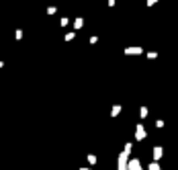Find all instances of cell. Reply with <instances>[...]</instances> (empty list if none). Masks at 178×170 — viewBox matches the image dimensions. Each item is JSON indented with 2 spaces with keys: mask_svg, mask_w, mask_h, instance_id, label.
Segmentation results:
<instances>
[{
  "mask_svg": "<svg viewBox=\"0 0 178 170\" xmlns=\"http://www.w3.org/2000/svg\"><path fill=\"white\" fill-rule=\"evenodd\" d=\"M135 139L137 141L145 139V127L144 125H137V129H135Z\"/></svg>",
  "mask_w": 178,
  "mask_h": 170,
  "instance_id": "7a4b0ae2",
  "label": "cell"
},
{
  "mask_svg": "<svg viewBox=\"0 0 178 170\" xmlns=\"http://www.w3.org/2000/svg\"><path fill=\"white\" fill-rule=\"evenodd\" d=\"M127 170H144L139 160H127Z\"/></svg>",
  "mask_w": 178,
  "mask_h": 170,
  "instance_id": "6da1fadb",
  "label": "cell"
},
{
  "mask_svg": "<svg viewBox=\"0 0 178 170\" xmlns=\"http://www.w3.org/2000/svg\"><path fill=\"white\" fill-rule=\"evenodd\" d=\"M125 54H129V55H133V54H141V47H129V49H125Z\"/></svg>",
  "mask_w": 178,
  "mask_h": 170,
  "instance_id": "277c9868",
  "label": "cell"
},
{
  "mask_svg": "<svg viewBox=\"0 0 178 170\" xmlns=\"http://www.w3.org/2000/svg\"><path fill=\"white\" fill-rule=\"evenodd\" d=\"M158 170H160V168H158Z\"/></svg>",
  "mask_w": 178,
  "mask_h": 170,
  "instance_id": "ba28073f",
  "label": "cell"
},
{
  "mask_svg": "<svg viewBox=\"0 0 178 170\" xmlns=\"http://www.w3.org/2000/svg\"><path fill=\"white\" fill-rule=\"evenodd\" d=\"M111 113H113V115H119V113H121V107H119V105H115V107H113V111H111Z\"/></svg>",
  "mask_w": 178,
  "mask_h": 170,
  "instance_id": "5b68a950",
  "label": "cell"
},
{
  "mask_svg": "<svg viewBox=\"0 0 178 170\" xmlns=\"http://www.w3.org/2000/svg\"><path fill=\"white\" fill-rule=\"evenodd\" d=\"M80 170H92V168H80Z\"/></svg>",
  "mask_w": 178,
  "mask_h": 170,
  "instance_id": "52a82bcc",
  "label": "cell"
},
{
  "mask_svg": "<svg viewBox=\"0 0 178 170\" xmlns=\"http://www.w3.org/2000/svg\"><path fill=\"white\" fill-rule=\"evenodd\" d=\"M123 152H125V154H131V144H125V150Z\"/></svg>",
  "mask_w": 178,
  "mask_h": 170,
  "instance_id": "8992f818",
  "label": "cell"
},
{
  "mask_svg": "<svg viewBox=\"0 0 178 170\" xmlns=\"http://www.w3.org/2000/svg\"><path fill=\"white\" fill-rule=\"evenodd\" d=\"M162 154H164V150L162 148H153V160H160V158H162Z\"/></svg>",
  "mask_w": 178,
  "mask_h": 170,
  "instance_id": "3957f363",
  "label": "cell"
}]
</instances>
